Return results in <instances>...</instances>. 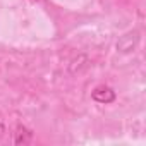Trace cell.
<instances>
[{"mask_svg": "<svg viewBox=\"0 0 146 146\" xmlns=\"http://www.w3.org/2000/svg\"><path fill=\"white\" fill-rule=\"evenodd\" d=\"M139 40H141L139 31L132 29V31H129V33H125V35H122V36L119 38V41H117V50H119L120 53H131V52H134L136 46L139 45Z\"/></svg>", "mask_w": 146, "mask_h": 146, "instance_id": "cell-1", "label": "cell"}, {"mask_svg": "<svg viewBox=\"0 0 146 146\" xmlns=\"http://www.w3.org/2000/svg\"><path fill=\"white\" fill-rule=\"evenodd\" d=\"M91 98H93L95 102H98V103H103V105H107V103H112V102H115L117 95H115V91H113L110 86H105V84H102V86H96V88L91 91Z\"/></svg>", "mask_w": 146, "mask_h": 146, "instance_id": "cell-2", "label": "cell"}, {"mask_svg": "<svg viewBox=\"0 0 146 146\" xmlns=\"http://www.w3.org/2000/svg\"><path fill=\"white\" fill-rule=\"evenodd\" d=\"M90 65V58L86 55H78L76 58H72L69 64V72L70 74H81L83 70H86Z\"/></svg>", "mask_w": 146, "mask_h": 146, "instance_id": "cell-3", "label": "cell"}, {"mask_svg": "<svg viewBox=\"0 0 146 146\" xmlns=\"http://www.w3.org/2000/svg\"><path fill=\"white\" fill-rule=\"evenodd\" d=\"M33 141V132L24 127V125H19L14 132V144H29Z\"/></svg>", "mask_w": 146, "mask_h": 146, "instance_id": "cell-4", "label": "cell"}]
</instances>
